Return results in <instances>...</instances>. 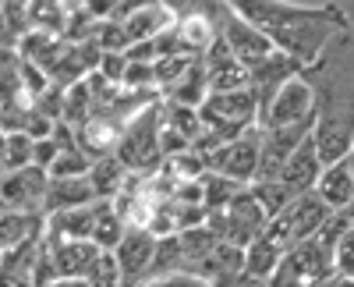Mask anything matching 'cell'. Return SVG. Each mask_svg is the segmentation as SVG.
Masks as SVG:
<instances>
[{"mask_svg":"<svg viewBox=\"0 0 354 287\" xmlns=\"http://www.w3.org/2000/svg\"><path fill=\"white\" fill-rule=\"evenodd\" d=\"M287 259V248L270 234V231H262L248 248H245V277L248 280H270Z\"/></svg>","mask_w":354,"mask_h":287,"instance_id":"cell-14","label":"cell"},{"mask_svg":"<svg viewBox=\"0 0 354 287\" xmlns=\"http://www.w3.org/2000/svg\"><path fill=\"white\" fill-rule=\"evenodd\" d=\"M305 118H315V89L305 75H294L290 82L280 85V93L270 100V107L259 113V128H283Z\"/></svg>","mask_w":354,"mask_h":287,"instance_id":"cell-5","label":"cell"},{"mask_svg":"<svg viewBox=\"0 0 354 287\" xmlns=\"http://www.w3.org/2000/svg\"><path fill=\"white\" fill-rule=\"evenodd\" d=\"M322 170H326V163H322V156H319L315 138H308V142H301V146L290 153V160L283 163L280 181L290 185L294 192H312V188L319 185V178H322Z\"/></svg>","mask_w":354,"mask_h":287,"instance_id":"cell-13","label":"cell"},{"mask_svg":"<svg viewBox=\"0 0 354 287\" xmlns=\"http://www.w3.org/2000/svg\"><path fill=\"white\" fill-rule=\"evenodd\" d=\"M85 203H96V188H93V178L88 174H82V178H50L46 216L61 213V210H71V206H85Z\"/></svg>","mask_w":354,"mask_h":287,"instance_id":"cell-17","label":"cell"},{"mask_svg":"<svg viewBox=\"0 0 354 287\" xmlns=\"http://www.w3.org/2000/svg\"><path fill=\"white\" fill-rule=\"evenodd\" d=\"M46 192H50V170L36 163L15 170V174H4V210L46 213Z\"/></svg>","mask_w":354,"mask_h":287,"instance_id":"cell-7","label":"cell"},{"mask_svg":"<svg viewBox=\"0 0 354 287\" xmlns=\"http://www.w3.org/2000/svg\"><path fill=\"white\" fill-rule=\"evenodd\" d=\"M337 273L354 277V223L337 238Z\"/></svg>","mask_w":354,"mask_h":287,"instance_id":"cell-29","label":"cell"},{"mask_svg":"<svg viewBox=\"0 0 354 287\" xmlns=\"http://www.w3.org/2000/svg\"><path fill=\"white\" fill-rule=\"evenodd\" d=\"M220 39L227 43V50L252 71L259 61H266L270 53H277V43L270 33H262L259 25H252L248 18H241L238 11H230L227 21L220 25Z\"/></svg>","mask_w":354,"mask_h":287,"instance_id":"cell-6","label":"cell"},{"mask_svg":"<svg viewBox=\"0 0 354 287\" xmlns=\"http://www.w3.org/2000/svg\"><path fill=\"white\" fill-rule=\"evenodd\" d=\"M100 203H85V206H71L61 213H50L46 216V234L50 238H61V241H93L96 231V216H100Z\"/></svg>","mask_w":354,"mask_h":287,"instance_id":"cell-11","label":"cell"},{"mask_svg":"<svg viewBox=\"0 0 354 287\" xmlns=\"http://www.w3.org/2000/svg\"><path fill=\"white\" fill-rule=\"evenodd\" d=\"M124 234H128V220L117 213V206L110 203V198H103V203H100V216H96L93 241H96L103 252H113L117 245H121Z\"/></svg>","mask_w":354,"mask_h":287,"instance_id":"cell-21","label":"cell"},{"mask_svg":"<svg viewBox=\"0 0 354 287\" xmlns=\"http://www.w3.org/2000/svg\"><path fill=\"white\" fill-rule=\"evenodd\" d=\"M333 216V210L322 203V195L312 188V192H301L294 203L280 213V216H273L270 220V231L287 252L294 248V245H301V241H308V238H315L322 227H326V220Z\"/></svg>","mask_w":354,"mask_h":287,"instance_id":"cell-3","label":"cell"},{"mask_svg":"<svg viewBox=\"0 0 354 287\" xmlns=\"http://www.w3.org/2000/svg\"><path fill=\"white\" fill-rule=\"evenodd\" d=\"M88 178H93V188H96V198H117L128 185V167L117 160V156H100L88 170Z\"/></svg>","mask_w":354,"mask_h":287,"instance_id":"cell-19","label":"cell"},{"mask_svg":"<svg viewBox=\"0 0 354 287\" xmlns=\"http://www.w3.org/2000/svg\"><path fill=\"white\" fill-rule=\"evenodd\" d=\"M36 163V138L28 131H4V174Z\"/></svg>","mask_w":354,"mask_h":287,"instance_id":"cell-22","label":"cell"},{"mask_svg":"<svg viewBox=\"0 0 354 287\" xmlns=\"http://www.w3.org/2000/svg\"><path fill=\"white\" fill-rule=\"evenodd\" d=\"M234 11L259 25L262 33H270L277 50L290 53L294 61H301L305 68L322 53V46L330 43L337 28L347 25V18L330 8V4H287V0H230Z\"/></svg>","mask_w":354,"mask_h":287,"instance_id":"cell-1","label":"cell"},{"mask_svg":"<svg viewBox=\"0 0 354 287\" xmlns=\"http://www.w3.org/2000/svg\"><path fill=\"white\" fill-rule=\"evenodd\" d=\"M252 192H255V198L262 203V210H266V216H270V220L280 216V213L294 203V198L301 195V192H294L290 185H283L280 178H273V181H255Z\"/></svg>","mask_w":354,"mask_h":287,"instance_id":"cell-24","label":"cell"},{"mask_svg":"<svg viewBox=\"0 0 354 287\" xmlns=\"http://www.w3.org/2000/svg\"><path fill=\"white\" fill-rule=\"evenodd\" d=\"M287 263L298 270L308 284H322V280L337 277V241L326 231H319L315 238L294 245L287 252Z\"/></svg>","mask_w":354,"mask_h":287,"instance_id":"cell-9","label":"cell"},{"mask_svg":"<svg viewBox=\"0 0 354 287\" xmlns=\"http://www.w3.org/2000/svg\"><path fill=\"white\" fill-rule=\"evenodd\" d=\"M46 248L53 255L57 277H88V270H93V263L103 252L96 241H61L50 234H46Z\"/></svg>","mask_w":354,"mask_h":287,"instance_id":"cell-12","label":"cell"},{"mask_svg":"<svg viewBox=\"0 0 354 287\" xmlns=\"http://www.w3.org/2000/svg\"><path fill=\"white\" fill-rule=\"evenodd\" d=\"M213 174H223L238 185H255L259 181V163H262V128H248L245 135L223 142L220 149L205 156Z\"/></svg>","mask_w":354,"mask_h":287,"instance_id":"cell-4","label":"cell"},{"mask_svg":"<svg viewBox=\"0 0 354 287\" xmlns=\"http://www.w3.org/2000/svg\"><path fill=\"white\" fill-rule=\"evenodd\" d=\"M128 64H131V57H128V53H121V50H103L100 68H96V71H100L106 82H113V85H124Z\"/></svg>","mask_w":354,"mask_h":287,"instance_id":"cell-27","label":"cell"},{"mask_svg":"<svg viewBox=\"0 0 354 287\" xmlns=\"http://www.w3.org/2000/svg\"><path fill=\"white\" fill-rule=\"evenodd\" d=\"M160 128H163V100L149 103L128 118L121 142H117V160H121L131 174H160L163 170V149H160Z\"/></svg>","mask_w":354,"mask_h":287,"instance_id":"cell-2","label":"cell"},{"mask_svg":"<svg viewBox=\"0 0 354 287\" xmlns=\"http://www.w3.org/2000/svg\"><path fill=\"white\" fill-rule=\"evenodd\" d=\"M315 146H319V156L322 163H337V160H347L351 149H354V128L351 124H340L337 118H319L315 121Z\"/></svg>","mask_w":354,"mask_h":287,"instance_id":"cell-16","label":"cell"},{"mask_svg":"<svg viewBox=\"0 0 354 287\" xmlns=\"http://www.w3.org/2000/svg\"><path fill=\"white\" fill-rule=\"evenodd\" d=\"M198 61L195 53H174V57H160L156 61V89H160V96H167L177 82H181L188 71H192V64Z\"/></svg>","mask_w":354,"mask_h":287,"instance_id":"cell-25","label":"cell"},{"mask_svg":"<svg viewBox=\"0 0 354 287\" xmlns=\"http://www.w3.org/2000/svg\"><path fill=\"white\" fill-rule=\"evenodd\" d=\"M163 124L177 128L185 138H198L205 131V121H202V110L198 107H188V103H174V100H163Z\"/></svg>","mask_w":354,"mask_h":287,"instance_id":"cell-23","label":"cell"},{"mask_svg":"<svg viewBox=\"0 0 354 287\" xmlns=\"http://www.w3.org/2000/svg\"><path fill=\"white\" fill-rule=\"evenodd\" d=\"M113 252H117V259H121V270H124V287H135L153 273L160 238L149 231V227H128V234L121 238V245H117Z\"/></svg>","mask_w":354,"mask_h":287,"instance_id":"cell-8","label":"cell"},{"mask_svg":"<svg viewBox=\"0 0 354 287\" xmlns=\"http://www.w3.org/2000/svg\"><path fill=\"white\" fill-rule=\"evenodd\" d=\"M301 71H305V64L294 61V57L283 53V50H277V53L266 57V61H259V64L248 71V89H252L255 100H259V113L270 107V100L280 93L283 82H290L294 75H301Z\"/></svg>","mask_w":354,"mask_h":287,"instance_id":"cell-10","label":"cell"},{"mask_svg":"<svg viewBox=\"0 0 354 287\" xmlns=\"http://www.w3.org/2000/svg\"><path fill=\"white\" fill-rule=\"evenodd\" d=\"M266 284H270V287H312V284H308V280H305L298 270H294L287 259H283V266H280V270H277L270 280H266Z\"/></svg>","mask_w":354,"mask_h":287,"instance_id":"cell-30","label":"cell"},{"mask_svg":"<svg viewBox=\"0 0 354 287\" xmlns=\"http://www.w3.org/2000/svg\"><path fill=\"white\" fill-rule=\"evenodd\" d=\"M46 287H93L85 277H57L53 284H46Z\"/></svg>","mask_w":354,"mask_h":287,"instance_id":"cell-31","label":"cell"},{"mask_svg":"<svg viewBox=\"0 0 354 287\" xmlns=\"http://www.w3.org/2000/svg\"><path fill=\"white\" fill-rule=\"evenodd\" d=\"M315 192L322 195V203H326L330 210H347L354 203V167H351V160L330 163L326 170H322Z\"/></svg>","mask_w":354,"mask_h":287,"instance_id":"cell-15","label":"cell"},{"mask_svg":"<svg viewBox=\"0 0 354 287\" xmlns=\"http://www.w3.org/2000/svg\"><path fill=\"white\" fill-rule=\"evenodd\" d=\"M121 21H124L128 36H131V46H135V43H149V39H156V36L163 33V28L174 21V15L160 4V0H153V4H145V8H138V11L124 15Z\"/></svg>","mask_w":354,"mask_h":287,"instance_id":"cell-18","label":"cell"},{"mask_svg":"<svg viewBox=\"0 0 354 287\" xmlns=\"http://www.w3.org/2000/svg\"><path fill=\"white\" fill-rule=\"evenodd\" d=\"M28 18H32V28H39V33L64 36L71 11H68V0H28Z\"/></svg>","mask_w":354,"mask_h":287,"instance_id":"cell-20","label":"cell"},{"mask_svg":"<svg viewBox=\"0 0 354 287\" xmlns=\"http://www.w3.org/2000/svg\"><path fill=\"white\" fill-rule=\"evenodd\" d=\"M93 287H124V270H121V259H117V252H100V259L93 263L85 277Z\"/></svg>","mask_w":354,"mask_h":287,"instance_id":"cell-26","label":"cell"},{"mask_svg":"<svg viewBox=\"0 0 354 287\" xmlns=\"http://www.w3.org/2000/svg\"><path fill=\"white\" fill-rule=\"evenodd\" d=\"M135 287H205L202 277L188 273V270H177V273H160V277H149V280H142Z\"/></svg>","mask_w":354,"mask_h":287,"instance_id":"cell-28","label":"cell"}]
</instances>
